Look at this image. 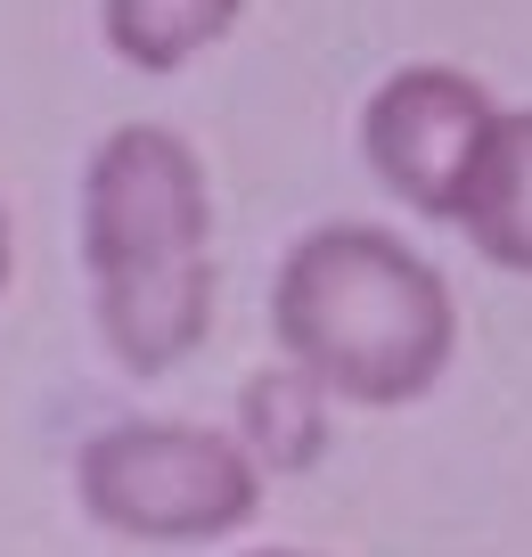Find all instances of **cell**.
Instances as JSON below:
<instances>
[{
    "label": "cell",
    "mask_w": 532,
    "mask_h": 557,
    "mask_svg": "<svg viewBox=\"0 0 532 557\" xmlns=\"http://www.w3.org/2000/svg\"><path fill=\"white\" fill-rule=\"evenodd\" d=\"M459 238L475 246L492 271L532 278V107H508L492 132V157H483L475 189H467Z\"/></svg>",
    "instance_id": "obj_6"
},
{
    "label": "cell",
    "mask_w": 532,
    "mask_h": 557,
    "mask_svg": "<svg viewBox=\"0 0 532 557\" xmlns=\"http://www.w3.org/2000/svg\"><path fill=\"white\" fill-rule=\"evenodd\" d=\"M246 0H99V34L132 74H181L238 34Z\"/></svg>",
    "instance_id": "obj_7"
},
{
    "label": "cell",
    "mask_w": 532,
    "mask_h": 557,
    "mask_svg": "<svg viewBox=\"0 0 532 557\" xmlns=\"http://www.w3.org/2000/svg\"><path fill=\"white\" fill-rule=\"evenodd\" d=\"M262 484L230 426L115 418L74 451V508L132 549H222L262 517Z\"/></svg>",
    "instance_id": "obj_3"
},
{
    "label": "cell",
    "mask_w": 532,
    "mask_h": 557,
    "mask_svg": "<svg viewBox=\"0 0 532 557\" xmlns=\"http://www.w3.org/2000/svg\"><path fill=\"white\" fill-rule=\"evenodd\" d=\"M508 107L492 99V83L467 66H443V58H410L394 66L361 107V157L369 173L385 181L401 213L418 222L459 230L467 189H475L483 157H492V132Z\"/></svg>",
    "instance_id": "obj_4"
},
{
    "label": "cell",
    "mask_w": 532,
    "mask_h": 557,
    "mask_svg": "<svg viewBox=\"0 0 532 557\" xmlns=\"http://www.w3.org/2000/svg\"><path fill=\"white\" fill-rule=\"evenodd\" d=\"M9 271H17V238H9V206H0V287H9Z\"/></svg>",
    "instance_id": "obj_8"
},
{
    "label": "cell",
    "mask_w": 532,
    "mask_h": 557,
    "mask_svg": "<svg viewBox=\"0 0 532 557\" xmlns=\"http://www.w3.org/2000/svg\"><path fill=\"white\" fill-rule=\"evenodd\" d=\"M238 557H311V549H238Z\"/></svg>",
    "instance_id": "obj_9"
},
{
    "label": "cell",
    "mask_w": 532,
    "mask_h": 557,
    "mask_svg": "<svg viewBox=\"0 0 532 557\" xmlns=\"http://www.w3.org/2000/svg\"><path fill=\"white\" fill-rule=\"evenodd\" d=\"M74 246L90 278V329L123 377H172L206 352L222 312L213 181L172 123H115L83 157Z\"/></svg>",
    "instance_id": "obj_1"
},
{
    "label": "cell",
    "mask_w": 532,
    "mask_h": 557,
    "mask_svg": "<svg viewBox=\"0 0 532 557\" xmlns=\"http://www.w3.org/2000/svg\"><path fill=\"white\" fill-rule=\"evenodd\" d=\"M271 345L352 410H410L459 361V296L401 230L311 222L271 271Z\"/></svg>",
    "instance_id": "obj_2"
},
{
    "label": "cell",
    "mask_w": 532,
    "mask_h": 557,
    "mask_svg": "<svg viewBox=\"0 0 532 557\" xmlns=\"http://www.w3.org/2000/svg\"><path fill=\"white\" fill-rule=\"evenodd\" d=\"M327 410H336V394H327L311 369L262 361L255 377L238 385V426H230V435L255 451L262 475H311L327 459Z\"/></svg>",
    "instance_id": "obj_5"
}]
</instances>
